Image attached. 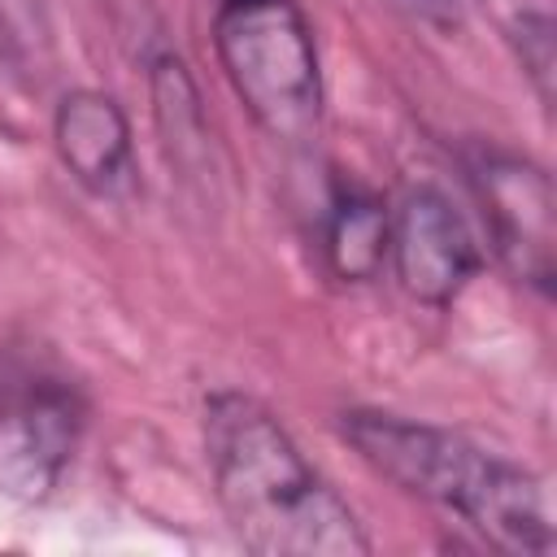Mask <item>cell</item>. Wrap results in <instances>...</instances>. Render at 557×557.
<instances>
[{"instance_id": "obj_1", "label": "cell", "mask_w": 557, "mask_h": 557, "mask_svg": "<svg viewBox=\"0 0 557 557\" xmlns=\"http://www.w3.org/2000/svg\"><path fill=\"white\" fill-rule=\"evenodd\" d=\"M205 461L235 540L257 557H366L357 509L248 392L205 396Z\"/></svg>"}, {"instance_id": "obj_2", "label": "cell", "mask_w": 557, "mask_h": 557, "mask_svg": "<svg viewBox=\"0 0 557 557\" xmlns=\"http://www.w3.org/2000/svg\"><path fill=\"white\" fill-rule=\"evenodd\" d=\"M339 435L374 474L444 513H457L492 548L513 557L553 553L557 535L548 496L527 466L496 457L448 426L387 409H344Z\"/></svg>"}, {"instance_id": "obj_3", "label": "cell", "mask_w": 557, "mask_h": 557, "mask_svg": "<svg viewBox=\"0 0 557 557\" xmlns=\"http://www.w3.org/2000/svg\"><path fill=\"white\" fill-rule=\"evenodd\" d=\"M213 52L270 139L300 148L322 131V61L300 0H213Z\"/></svg>"}, {"instance_id": "obj_4", "label": "cell", "mask_w": 557, "mask_h": 557, "mask_svg": "<svg viewBox=\"0 0 557 557\" xmlns=\"http://www.w3.org/2000/svg\"><path fill=\"white\" fill-rule=\"evenodd\" d=\"M87 400L78 383L52 370H17L0 387V496L44 505L83 440Z\"/></svg>"}, {"instance_id": "obj_5", "label": "cell", "mask_w": 557, "mask_h": 557, "mask_svg": "<svg viewBox=\"0 0 557 557\" xmlns=\"http://www.w3.org/2000/svg\"><path fill=\"white\" fill-rule=\"evenodd\" d=\"M466 174H470V187L483 209V226H487V239L500 265L531 292L548 296L553 292V244H557V226H553L557 200H553L548 170L513 148L479 144L466 161Z\"/></svg>"}, {"instance_id": "obj_6", "label": "cell", "mask_w": 557, "mask_h": 557, "mask_svg": "<svg viewBox=\"0 0 557 557\" xmlns=\"http://www.w3.org/2000/svg\"><path fill=\"white\" fill-rule=\"evenodd\" d=\"M387 270L413 305L453 309L483 270V248L440 187H413L387 222Z\"/></svg>"}, {"instance_id": "obj_7", "label": "cell", "mask_w": 557, "mask_h": 557, "mask_svg": "<svg viewBox=\"0 0 557 557\" xmlns=\"http://www.w3.org/2000/svg\"><path fill=\"white\" fill-rule=\"evenodd\" d=\"M52 144L65 174L96 200L122 205L139 191L135 131L117 96L100 87H74L57 100Z\"/></svg>"}, {"instance_id": "obj_8", "label": "cell", "mask_w": 557, "mask_h": 557, "mask_svg": "<svg viewBox=\"0 0 557 557\" xmlns=\"http://www.w3.org/2000/svg\"><path fill=\"white\" fill-rule=\"evenodd\" d=\"M392 209L361 183H335L322 218V257L339 283H370L387 270Z\"/></svg>"}, {"instance_id": "obj_9", "label": "cell", "mask_w": 557, "mask_h": 557, "mask_svg": "<svg viewBox=\"0 0 557 557\" xmlns=\"http://www.w3.org/2000/svg\"><path fill=\"white\" fill-rule=\"evenodd\" d=\"M148 87H152V117L165 135L170 161H205L209 157V126L200 109V91L174 52H157L148 61Z\"/></svg>"}, {"instance_id": "obj_10", "label": "cell", "mask_w": 557, "mask_h": 557, "mask_svg": "<svg viewBox=\"0 0 557 557\" xmlns=\"http://www.w3.org/2000/svg\"><path fill=\"white\" fill-rule=\"evenodd\" d=\"M0 57L22 74H39L48 65L52 57L48 0H0Z\"/></svg>"}, {"instance_id": "obj_11", "label": "cell", "mask_w": 557, "mask_h": 557, "mask_svg": "<svg viewBox=\"0 0 557 557\" xmlns=\"http://www.w3.org/2000/svg\"><path fill=\"white\" fill-rule=\"evenodd\" d=\"M509 39H513V52H518V65L527 70L540 104H553V74H557V35H553V17L544 9H522L509 26Z\"/></svg>"}, {"instance_id": "obj_12", "label": "cell", "mask_w": 557, "mask_h": 557, "mask_svg": "<svg viewBox=\"0 0 557 557\" xmlns=\"http://www.w3.org/2000/svg\"><path fill=\"white\" fill-rule=\"evenodd\" d=\"M400 4H409L418 17H426V22H453V13H457V4L453 0H400Z\"/></svg>"}]
</instances>
